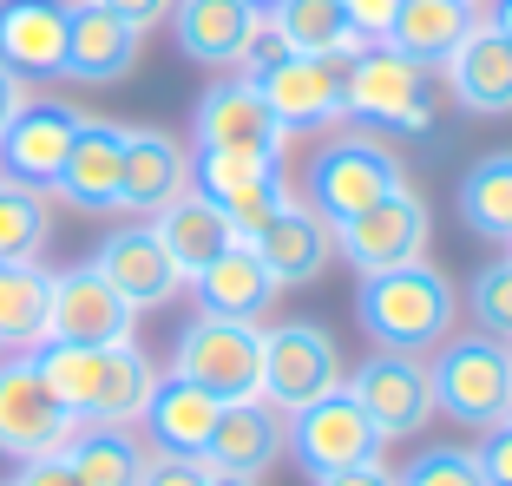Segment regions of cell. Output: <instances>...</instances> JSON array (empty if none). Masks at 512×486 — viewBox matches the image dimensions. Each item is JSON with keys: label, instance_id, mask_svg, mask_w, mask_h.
Instances as JSON below:
<instances>
[{"label": "cell", "instance_id": "cell-19", "mask_svg": "<svg viewBox=\"0 0 512 486\" xmlns=\"http://www.w3.org/2000/svg\"><path fill=\"white\" fill-rule=\"evenodd\" d=\"M92 270L106 276V283L119 289V296L138 309V316H145V309H165L171 296L184 289L178 263L165 257V243L151 237V224L106 230V237H99V250H92Z\"/></svg>", "mask_w": 512, "mask_h": 486}, {"label": "cell", "instance_id": "cell-2", "mask_svg": "<svg viewBox=\"0 0 512 486\" xmlns=\"http://www.w3.org/2000/svg\"><path fill=\"white\" fill-rule=\"evenodd\" d=\"M453 283L434 270V263H401V270H381V276H362L355 289V322L375 349H394V355H427L453 335Z\"/></svg>", "mask_w": 512, "mask_h": 486}, {"label": "cell", "instance_id": "cell-42", "mask_svg": "<svg viewBox=\"0 0 512 486\" xmlns=\"http://www.w3.org/2000/svg\"><path fill=\"white\" fill-rule=\"evenodd\" d=\"M316 486H394V467L362 460V467H342V473H316Z\"/></svg>", "mask_w": 512, "mask_h": 486}, {"label": "cell", "instance_id": "cell-37", "mask_svg": "<svg viewBox=\"0 0 512 486\" xmlns=\"http://www.w3.org/2000/svg\"><path fill=\"white\" fill-rule=\"evenodd\" d=\"M211 460L204 454H158L151 447L145 454V473H138V486H211Z\"/></svg>", "mask_w": 512, "mask_h": 486}, {"label": "cell", "instance_id": "cell-5", "mask_svg": "<svg viewBox=\"0 0 512 486\" xmlns=\"http://www.w3.org/2000/svg\"><path fill=\"white\" fill-rule=\"evenodd\" d=\"M191 184L230 217L237 243H250L256 230L296 198L289 178H283V152H263V145H197L191 152Z\"/></svg>", "mask_w": 512, "mask_h": 486}, {"label": "cell", "instance_id": "cell-21", "mask_svg": "<svg viewBox=\"0 0 512 486\" xmlns=\"http://www.w3.org/2000/svg\"><path fill=\"white\" fill-rule=\"evenodd\" d=\"M73 0H0V66L20 79H66Z\"/></svg>", "mask_w": 512, "mask_h": 486}, {"label": "cell", "instance_id": "cell-36", "mask_svg": "<svg viewBox=\"0 0 512 486\" xmlns=\"http://www.w3.org/2000/svg\"><path fill=\"white\" fill-rule=\"evenodd\" d=\"M394 486H486V473L473 447H421L394 473Z\"/></svg>", "mask_w": 512, "mask_h": 486}, {"label": "cell", "instance_id": "cell-15", "mask_svg": "<svg viewBox=\"0 0 512 486\" xmlns=\"http://www.w3.org/2000/svg\"><path fill=\"white\" fill-rule=\"evenodd\" d=\"M79 119H86V112L66 106V99H27V106L14 112V125L0 132V178L53 191L66 152H73V138H79Z\"/></svg>", "mask_w": 512, "mask_h": 486}, {"label": "cell", "instance_id": "cell-16", "mask_svg": "<svg viewBox=\"0 0 512 486\" xmlns=\"http://www.w3.org/2000/svg\"><path fill=\"white\" fill-rule=\"evenodd\" d=\"M440 86L460 112H480V119H512V40L493 20H473L467 40L440 60Z\"/></svg>", "mask_w": 512, "mask_h": 486}, {"label": "cell", "instance_id": "cell-39", "mask_svg": "<svg viewBox=\"0 0 512 486\" xmlns=\"http://www.w3.org/2000/svg\"><path fill=\"white\" fill-rule=\"evenodd\" d=\"M473 454H480L486 486H512V427H486V441Z\"/></svg>", "mask_w": 512, "mask_h": 486}, {"label": "cell", "instance_id": "cell-43", "mask_svg": "<svg viewBox=\"0 0 512 486\" xmlns=\"http://www.w3.org/2000/svg\"><path fill=\"white\" fill-rule=\"evenodd\" d=\"M27 106V79L20 73H7V66H0V132H7V125H14V112Z\"/></svg>", "mask_w": 512, "mask_h": 486}, {"label": "cell", "instance_id": "cell-11", "mask_svg": "<svg viewBox=\"0 0 512 486\" xmlns=\"http://www.w3.org/2000/svg\"><path fill=\"white\" fill-rule=\"evenodd\" d=\"M342 388V349L322 322H276L263 329V388L256 395L276 401L283 414H302L309 401Z\"/></svg>", "mask_w": 512, "mask_h": 486}, {"label": "cell", "instance_id": "cell-24", "mask_svg": "<svg viewBox=\"0 0 512 486\" xmlns=\"http://www.w3.org/2000/svg\"><path fill=\"white\" fill-rule=\"evenodd\" d=\"M178 191H191V152L158 125H125V171H119V211L151 217Z\"/></svg>", "mask_w": 512, "mask_h": 486}, {"label": "cell", "instance_id": "cell-38", "mask_svg": "<svg viewBox=\"0 0 512 486\" xmlns=\"http://www.w3.org/2000/svg\"><path fill=\"white\" fill-rule=\"evenodd\" d=\"M342 14H348V27H355L362 46H381L388 27H394V14H401V0H342Z\"/></svg>", "mask_w": 512, "mask_h": 486}, {"label": "cell", "instance_id": "cell-29", "mask_svg": "<svg viewBox=\"0 0 512 486\" xmlns=\"http://www.w3.org/2000/svg\"><path fill=\"white\" fill-rule=\"evenodd\" d=\"M151 237L165 243V257L178 263V276L191 283V276L204 270L217 250H230V243H237V230H230V217L191 184V191H178L165 211H151Z\"/></svg>", "mask_w": 512, "mask_h": 486}, {"label": "cell", "instance_id": "cell-34", "mask_svg": "<svg viewBox=\"0 0 512 486\" xmlns=\"http://www.w3.org/2000/svg\"><path fill=\"white\" fill-rule=\"evenodd\" d=\"M46 237H53V204H46V191L0 178V263H40Z\"/></svg>", "mask_w": 512, "mask_h": 486}, {"label": "cell", "instance_id": "cell-10", "mask_svg": "<svg viewBox=\"0 0 512 486\" xmlns=\"http://www.w3.org/2000/svg\"><path fill=\"white\" fill-rule=\"evenodd\" d=\"M79 434V421L53 401V388L40 381L27 349H0V454L7 460H40L66 454Z\"/></svg>", "mask_w": 512, "mask_h": 486}, {"label": "cell", "instance_id": "cell-27", "mask_svg": "<svg viewBox=\"0 0 512 486\" xmlns=\"http://www.w3.org/2000/svg\"><path fill=\"white\" fill-rule=\"evenodd\" d=\"M217 408H224L217 395H204V388H191L178 375H158L145 414H138L145 447H158V454H204V441H211V427H217Z\"/></svg>", "mask_w": 512, "mask_h": 486}, {"label": "cell", "instance_id": "cell-3", "mask_svg": "<svg viewBox=\"0 0 512 486\" xmlns=\"http://www.w3.org/2000/svg\"><path fill=\"white\" fill-rule=\"evenodd\" d=\"M302 184H309V211L335 230V224H348L355 211H368L375 198L401 191L407 165L394 158V145H381V138H368V132H335V138L316 145Z\"/></svg>", "mask_w": 512, "mask_h": 486}, {"label": "cell", "instance_id": "cell-41", "mask_svg": "<svg viewBox=\"0 0 512 486\" xmlns=\"http://www.w3.org/2000/svg\"><path fill=\"white\" fill-rule=\"evenodd\" d=\"M99 7H106V14H119V20H132L138 33L158 27V20L171 14V0H99Z\"/></svg>", "mask_w": 512, "mask_h": 486}, {"label": "cell", "instance_id": "cell-33", "mask_svg": "<svg viewBox=\"0 0 512 486\" xmlns=\"http://www.w3.org/2000/svg\"><path fill=\"white\" fill-rule=\"evenodd\" d=\"M46 296H53V270H40V263H0V349L46 342Z\"/></svg>", "mask_w": 512, "mask_h": 486}, {"label": "cell", "instance_id": "cell-25", "mask_svg": "<svg viewBox=\"0 0 512 486\" xmlns=\"http://www.w3.org/2000/svg\"><path fill=\"white\" fill-rule=\"evenodd\" d=\"M250 250L263 257V270H270L283 289H302V283H316V276H329V263H335V230L322 224L309 204L289 198L283 211H276L270 224L250 237Z\"/></svg>", "mask_w": 512, "mask_h": 486}, {"label": "cell", "instance_id": "cell-26", "mask_svg": "<svg viewBox=\"0 0 512 486\" xmlns=\"http://www.w3.org/2000/svg\"><path fill=\"white\" fill-rule=\"evenodd\" d=\"M184 289L197 296V309H204V316H237V322H263L276 309V296H283V283L263 270V257H256L250 243L217 250V257L204 263V270H197Z\"/></svg>", "mask_w": 512, "mask_h": 486}, {"label": "cell", "instance_id": "cell-13", "mask_svg": "<svg viewBox=\"0 0 512 486\" xmlns=\"http://www.w3.org/2000/svg\"><path fill=\"white\" fill-rule=\"evenodd\" d=\"M381 447L388 441H381L375 421L355 408L348 388H335V395L309 401L302 414H289V460H296L309 480H316V473L362 467V460H381Z\"/></svg>", "mask_w": 512, "mask_h": 486}, {"label": "cell", "instance_id": "cell-1", "mask_svg": "<svg viewBox=\"0 0 512 486\" xmlns=\"http://www.w3.org/2000/svg\"><path fill=\"white\" fill-rule=\"evenodd\" d=\"M27 355L79 427H132L158 381L138 342H33Z\"/></svg>", "mask_w": 512, "mask_h": 486}, {"label": "cell", "instance_id": "cell-23", "mask_svg": "<svg viewBox=\"0 0 512 486\" xmlns=\"http://www.w3.org/2000/svg\"><path fill=\"white\" fill-rule=\"evenodd\" d=\"M138 46H145V33L132 20L106 14L99 0H73V20H66V79H79V86H119L138 66Z\"/></svg>", "mask_w": 512, "mask_h": 486}, {"label": "cell", "instance_id": "cell-32", "mask_svg": "<svg viewBox=\"0 0 512 486\" xmlns=\"http://www.w3.org/2000/svg\"><path fill=\"white\" fill-rule=\"evenodd\" d=\"M151 447L132 427H79L66 447V467L79 473V486H138Z\"/></svg>", "mask_w": 512, "mask_h": 486}, {"label": "cell", "instance_id": "cell-44", "mask_svg": "<svg viewBox=\"0 0 512 486\" xmlns=\"http://www.w3.org/2000/svg\"><path fill=\"white\" fill-rule=\"evenodd\" d=\"M486 20H493V27L512 40V0H493V14H486Z\"/></svg>", "mask_w": 512, "mask_h": 486}, {"label": "cell", "instance_id": "cell-30", "mask_svg": "<svg viewBox=\"0 0 512 486\" xmlns=\"http://www.w3.org/2000/svg\"><path fill=\"white\" fill-rule=\"evenodd\" d=\"M473 20H480V0H401V14H394L381 46H394V53H407L421 66H440L453 46L467 40Z\"/></svg>", "mask_w": 512, "mask_h": 486}, {"label": "cell", "instance_id": "cell-40", "mask_svg": "<svg viewBox=\"0 0 512 486\" xmlns=\"http://www.w3.org/2000/svg\"><path fill=\"white\" fill-rule=\"evenodd\" d=\"M7 486H79V473L66 467V454H40V460H20V473Z\"/></svg>", "mask_w": 512, "mask_h": 486}, {"label": "cell", "instance_id": "cell-47", "mask_svg": "<svg viewBox=\"0 0 512 486\" xmlns=\"http://www.w3.org/2000/svg\"><path fill=\"white\" fill-rule=\"evenodd\" d=\"M506 427H512V414H506Z\"/></svg>", "mask_w": 512, "mask_h": 486}, {"label": "cell", "instance_id": "cell-20", "mask_svg": "<svg viewBox=\"0 0 512 486\" xmlns=\"http://www.w3.org/2000/svg\"><path fill=\"white\" fill-rule=\"evenodd\" d=\"M119 171H125V125L119 119H79V138L60 165V204L86 217H112L119 211Z\"/></svg>", "mask_w": 512, "mask_h": 486}, {"label": "cell", "instance_id": "cell-8", "mask_svg": "<svg viewBox=\"0 0 512 486\" xmlns=\"http://www.w3.org/2000/svg\"><path fill=\"white\" fill-rule=\"evenodd\" d=\"M171 375L204 388L217 401H243L263 388V329L237 316H204L197 309L191 322L171 342Z\"/></svg>", "mask_w": 512, "mask_h": 486}, {"label": "cell", "instance_id": "cell-7", "mask_svg": "<svg viewBox=\"0 0 512 486\" xmlns=\"http://www.w3.org/2000/svg\"><path fill=\"white\" fill-rule=\"evenodd\" d=\"M434 375V408L460 427H506L512 414V349L493 335H453L427 362Z\"/></svg>", "mask_w": 512, "mask_h": 486}, {"label": "cell", "instance_id": "cell-9", "mask_svg": "<svg viewBox=\"0 0 512 486\" xmlns=\"http://www.w3.org/2000/svg\"><path fill=\"white\" fill-rule=\"evenodd\" d=\"M427 237H434V211L414 184H401V191L375 198L368 211H355L348 224H335V257L355 276H381V270H401V263H421Z\"/></svg>", "mask_w": 512, "mask_h": 486}, {"label": "cell", "instance_id": "cell-17", "mask_svg": "<svg viewBox=\"0 0 512 486\" xmlns=\"http://www.w3.org/2000/svg\"><path fill=\"white\" fill-rule=\"evenodd\" d=\"M289 454V414L263 395H243L217 408V427L204 441L211 473H237V480H263L276 460Z\"/></svg>", "mask_w": 512, "mask_h": 486}, {"label": "cell", "instance_id": "cell-28", "mask_svg": "<svg viewBox=\"0 0 512 486\" xmlns=\"http://www.w3.org/2000/svg\"><path fill=\"white\" fill-rule=\"evenodd\" d=\"M263 46L270 53H316V60H355L362 53L342 0H276L263 14Z\"/></svg>", "mask_w": 512, "mask_h": 486}, {"label": "cell", "instance_id": "cell-35", "mask_svg": "<svg viewBox=\"0 0 512 486\" xmlns=\"http://www.w3.org/2000/svg\"><path fill=\"white\" fill-rule=\"evenodd\" d=\"M473 322H480V335H493V342H506L512 349V250H499L486 270H473Z\"/></svg>", "mask_w": 512, "mask_h": 486}, {"label": "cell", "instance_id": "cell-46", "mask_svg": "<svg viewBox=\"0 0 512 486\" xmlns=\"http://www.w3.org/2000/svg\"><path fill=\"white\" fill-rule=\"evenodd\" d=\"M250 7H256V14H270V7H276V0H250Z\"/></svg>", "mask_w": 512, "mask_h": 486}, {"label": "cell", "instance_id": "cell-31", "mask_svg": "<svg viewBox=\"0 0 512 486\" xmlns=\"http://www.w3.org/2000/svg\"><path fill=\"white\" fill-rule=\"evenodd\" d=\"M460 224L473 237L512 250V152H486L460 178Z\"/></svg>", "mask_w": 512, "mask_h": 486}, {"label": "cell", "instance_id": "cell-14", "mask_svg": "<svg viewBox=\"0 0 512 486\" xmlns=\"http://www.w3.org/2000/svg\"><path fill=\"white\" fill-rule=\"evenodd\" d=\"M132 329H138V309L92 263H73V270L53 276L46 342H132Z\"/></svg>", "mask_w": 512, "mask_h": 486}, {"label": "cell", "instance_id": "cell-18", "mask_svg": "<svg viewBox=\"0 0 512 486\" xmlns=\"http://www.w3.org/2000/svg\"><path fill=\"white\" fill-rule=\"evenodd\" d=\"M171 40H178L184 60L197 66H250L256 40H263V14H256L250 0H171Z\"/></svg>", "mask_w": 512, "mask_h": 486}, {"label": "cell", "instance_id": "cell-6", "mask_svg": "<svg viewBox=\"0 0 512 486\" xmlns=\"http://www.w3.org/2000/svg\"><path fill=\"white\" fill-rule=\"evenodd\" d=\"M440 66H421L394 46H362L348 60V119H375L394 132H434L440 119Z\"/></svg>", "mask_w": 512, "mask_h": 486}, {"label": "cell", "instance_id": "cell-45", "mask_svg": "<svg viewBox=\"0 0 512 486\" xmlns=\"http://www.w3.org/2000/svg\"><path fill=\"white\" fill-rule=\"evenodd\" d=\"M211 486H263V480H237V473H217Z\"/></svg>", "mask_w": 512, "mask_h": 486}, {"label": "cell", "instance_id": "cell-12", "mask_svg": "<svg viewBox=\"0 0 512 486\" xmlns=\"http://www.w3.org/2000/svg\"><path fill=\"white\" fill-rule=\"evenodd\" d=\"M348 395L355 408L375 421L381 441H414L434 427V375H427V355H394V349H375L355 375H348Z\"/></svg>", "mask_w": 512, "mask_h": 486}, {"label": "cell", "instance_id": "cell-4", "mask_svg": "<svg viewBox=\"0 0 512 486\" xmlns=\"http://www.w3.org/2000/svg\"><path fill=\"white\" fill-rule=\"evenodd\" d=\"M263 106L276 112L283 132H329V125H355L348 119V60H316V53H270L256 40L250 66Z\"/></svg>", "mask_w": 512, "mask_h": 486}, {"label": "cell", "instance_id": "cell-22", "mask_svg": "<svg viewBox=\"0 0 512 486\" xmlns=\"http://www.w3.org/2000/svg\"><path fill=\"white\" fill-rule=\"evenodd\" d=\"M191 138L197 145H263V152H283L289 132L276 125V112L263 106L250 73H224L217 86H204L191 112Z\"/></svg>", "mask_w": 512, "mask_h": 486}]
</instances>
